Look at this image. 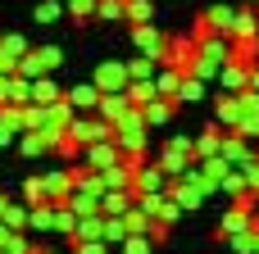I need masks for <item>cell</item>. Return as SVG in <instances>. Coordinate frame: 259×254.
<instances>
[{
	"label": "cell",
	"mask_w": 259,
	"mask_h": 254,
	"mask_svg": "<svg viewBox=\"0 0 259 254\" xmlns=\"http://www.w3.org/2000/svg\"><path fill=\"white\" fill-rule=\"evenodd\" d=\"M191 159H196V145H191L187 136H173V141H168V150L159 155V164H164V173H168V177H182Z\"/></svg>",
	"instance_id": "1"
},
{
	"label": "cell",
	"mask_w": 259,
	"mask_h": 254,
	"mask_svg": "<svg viewBox=\"0 0 259 254\" xmlns=\"http://www.w3.org/2000/svg\"><path fill=\"white\" fill-rule=\"evenodd\" d=\"M127 64H100L96 68V86H100V95H109V91H127Z\"/></svg>",
	"instance_id": "2"
},
{
	"label": "cell",
	"mask_w": 259,
	"mask_h": 254,
	"mask_svg": "<svg viewBox=\"0 0 259 254\" xmlns=\"http://www.w3.org/2000/svg\"><path fill=\"white\" fill-rule=\"evenodd\" d=\"M132 191H137V195H150V191H168V173H164V164L137 168V177H132Z\"/></svg>",
	"instance_id": "3"
},
{
	"label": "cell",
	"mask_w": 259,
	"mask_h": 254,
	"mask_svg": "<svg viewBox=\"0 0 259 254\" xmlns=\"http://www.w3.org/2000/svg\"><path fill=\"white\" fill-rule=\"evenodd\" d=\"M250 227H255V209L232 205V209L223 214V223H219V236H241V232H250Z\"/></svg>",
	"instance_id": "4"
},
{
	"label": "cell",
	"mask_w": 259,
	"mask_h": 254,
	"mask_svg": "<svg viewBox=\"0 0 259 254\" xmlns=\"http://www.w3.org/2000/svg\"><path fill=\"white\" fill-rule=\"evenodd\" d=\"M132 41H137V50H141L146 59H164V36H159L155 27H146V23H141V27L132 32Z\"/></svg>",
	"instance_id": "5"
},
{
	"label": "cell",
	"mask_w": 259,
	"mask_h": 254,
	"mask_svg": "<svg viewBox=\"0 0 259 254\" xmlns=\"http://www.w3.org/2000/svg\"><path fill=\"white\" fill-rule=\"evenodd\" d=\"M141 118H146V127H150V123H155V127H159V123H168V118H173V100H164V95L141 100Z\"/></svg>",
	"instance_id": "6"
},
{
	"label": "cell",
	"mask_w": 259,
	"mask_h": 254,
	"mask_svg": "<svg viewBox=\"0 0 259 254\" xmlns=\"http://www.w3.org/2000/svg\"><path fill=\"white\" fill-rule=\"evenodd\" d=\"M132 200H137V191H100V214L118 218V214L132 209Z\"/></svg>",
	"instance_id": "7"
},
{
	"label": "cell",
	"mask_w": 259,
	"mask_h": 254,
	"mask_svg": "<svg viewBox=\"0 0 259 254\" xmlns=\"http://www.w3.org/2000/svg\"><path fill=\"white\" fill-rule=\"evenodd\" d=\"M68 105L73 109H91V105H100V86L91 82V86H73L68 91Z\"/></svg>",
	"instance_id": "8"
},
{
	"label": "cell",
	"mask_w": 259,
	"mask_h": 254,
	"mask_svg": "<svg viewBox=\"0 0 259 254\" xmlns=\"http://www.w3.org/2000/svg\"><path fill=\"white\" fill-rule=\"evenodd\" d=\"M23 55H27V45H23L18 36H5V41H0V64H5V68H18Z\"/></svg>",
	"instance_id": "9"
},
{
	"label": "cell",
	"mask_w": 259,
	"mask_h": 254,
	"mask_svg": "<svg viewBox=\"0 0 259 254\" xmlns=\"http://www.w3.org/2000/svg\"><path fill=\"white\" fill-rule=\"evenodd\" d=\"M178 82H182V68H164V73H155V95H178Z\"/></svg>",
	"instance_id": "10"
},
{
	"label": "cell",
	"mask_w": 259,
	"mask_h": 254,
	"mask_svg": "<svg viewBox=\"0 0 259 254\" xmlns=\"http://www.w3.org/2000/svg\"><path fill=\"white\" fill-rule=\"evenodd\" d=\"M219 155H223V136L219 132H205L196 141V159H219Z\"/></svg>",
	"instance_id": "11"
},
{
	"label": "cell",
	"mask_w": 259,
	"mask_h": 254,
	"mask_svg": "<svg viewBox=\"0 0 259 254\" xmlns=\"http://www.w3.org/2000/svg\"><path fill=\"white\" fill-rule=\"evenodd\" d=\"M127 236H132V232H127V218H123V214H118V218L105 214V241H109V245H123Z\"/></svg>",
	"instance_id": "12"
},
{
	"label": "cell",
	"mask_w": 259,
	"mask_h": 254,
	"mask_svg": "<svg viewBox=\"0 0 259 254\" xmlns=\"http://www.w3.org/2000/svg\"><path fill=\"white\" fill-rule=\"evenodd\" d=\"M0 223H5V227H14V232H23V227H27V209H23V205H5Z\"/></svg>",
	"instance_id": "13"
},
{
	"label": "cell",
	"mask_w": 259,
	"mask_h": 254,
	"mask_svg": "<svg viewBox=\"0 0 259 254\" xmlns=\"http://www.w3.org/2000/svg\"><path fill=\"white\" fill-rule=\"evenodd\" d=\"M55 95H59V91H55V82H46V77H36V82H32V100H36V105H55Z\"/></svg>",
	"instance_id": "14"
},
{
	"label": "cell",
	"mask_w": 259,
	"mask_h": 254,
	"mask_svg": "<svg viewBox=\"0 0 259 254\" xmlns=\"http://www.w3.org/2000/svg\"><path fill=\"white\" fill-rule=\"evenodd\" d=\"M73 254H109V241H73Z\"/></svg>",
	"instance_id": "15"
},
{
	"label": "cell",
	"mask_w": 259,
	"mask_h": 254,
	"mask_svg": "<svg viewBox=\"0 0 259 254\" xmlns=\"http://www.w3.org/2000/svg\"><path fill=\"white\" fill-rule=\"evenodd\" d=\"M96 5H100V0H68V14H73V18H91Z\"/></svg>",
	"instance_id": "16"
},
{
	"label": "cell",
	"mask_w": 259,
	"mask_h": 254,
	"mask_svg": "<svg viewBox=\"0 0 259 254\" xmlns=\"http://www.w3.org/2000/svg\"><path fill=\"white\" fill-rule=\"evenodd\" d=\"M123 254H150V236H127L123 241Z\"/></svg>",
	"instance_id": "17"
},
{
	"label": "cell",
	"mask_w": 259,
	"mask_h": 254,
	"mask_svg": "<svg viewBox=\"0 0 259 254\" xmlns=\"http://www.w3.org/2000/svg\"><path fill=\"white\" fill-rule=\"evenodd\" d=\"M36 18H41V23H55V18H59V5H55V0H41V5H36Z\"/></svg>",
	"instance_id": "18"
},
{
	"label": "cell",
	"mask_w": 259,
	"mask_h": 254,
	"mask_svg": "<svg viewBox=\"0 0 259 254\" xmlns=\"http://www.w3.org/2000/svg\"><path fill=\"white\" fill-rule=\"evenodd\" d=\"M127 18L146 23V18H150V0H132V5H127Z\"/></svg>",
	"instance_id": "19"
},
{
	"label": "cell",
	"mask_w": 259,
	"mask_h": 254,
	"mask_svg": "<svg viewBox=\"0 0 259 254\" xmlns=\"http://www.w3.org/2000/svg\"><path fill=\"white\" fill-rule=\"evenodd\" d=\"M246 91H255V95H259V68H250V82H246Z\"/></svg>",
	"instance_id": "20"
},
{
	"label": "cell",
	"mask_w": 259,
	"mask_h": 254,
	"mask_svg": "<svg viewBox=\"0 0 259 254\" xmlns=\"http://www.w3.org/2000/svg\"><path fill=\"white\" fill-rule=\"evenodd\" d=\"M5 205H9V200H5V195H0V214H5Z\"/></svg>",
	"instance_id": "21"
},
{
	"label": "cell",
	"mask_w": 259,
	"mask_h": 254,
	"mask_svg": "<svg viewBox=\"0 0 259 254\" xmlns=\"http://www.w3.org/2000/svg\"><path fill=\"white\" fill-rule=\"evenodd\" d=\"M255 5H259V0H255Z\"/></svg>",
	"instance_id": "22"
}]
</instances>
